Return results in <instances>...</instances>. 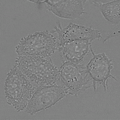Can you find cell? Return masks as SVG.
Returning a JSON list of instances; mask_svg holds the SVG:
<instances>
[{"label":"cell","instance_id":"1","mask_svg":"<svg viewBox=\"0 0 120 120\" xmlns=\"http://www.w3.org/2000/svg\"><path fill=\"white\" fill-rule=\"evenodd\" d=\"M14 65L37 88L58 85L62 82L60 68L55 65L51 59L18 56Z\"/></svg>","mask_w":120,"mask_h":120},{"label":"cell","instance_id":"2","mask_svg":"<svg viewBox=\"0 0 120 120\" xmlns=\"http://www.w3.org/2000/svg\"><path fill=\"white\" fill-rule=\"evenodd\" d=\"M38 89L15 66L7 73L4 85L6 98L8 105L17 112L25 110Z\"/></svg>","mask_w":120,"mask_h":120},{"label":"cell","instance_id":"3","mask_svg":"<svg viewBox=\"0 0 120 120\" xmlns=\"http://www.w3.org/2000/svg\"><path fill=\"white\" fill-rule=\"evenodd\" d=\"M55 33L45 30L37 32L22 38L15 47L18 56H31L49 57L60 48Z\"/></svg>","mask_w":120,"mask_h":120},{"label":"cell","instance_id":"4","mask_svg":"<svg viewBox=\"0 0 120 120\" xmlns=\"http://www.w3.org/2000/svg\"><path fill=\"white\" fill-rule=\"evenodd\" d=\"M60 73L62 82L69 89L70 95L77 96L93 86V80L86 66L81 63L63 62Z\"/></svg>","mask_w":120,"mask_h":120},{"label":"cell","instance_id":"5","mask_svg":"<svg viewBox=\"0 0 120 120\" xmlns=\"http://www.w3.org/2000/svg\"><path fill=\"white\" fill-rule=\"evenodd\" d=\"M68 94L69 89L64 84L39 88L34 93L25 111L29 115H35L55 105Z\"/></svg>","mask_w":120,"mask_h":120},{"label":"cell","instance_id":"6","mask_svg":"<svg viewBox=\"0 0 120 120\" xmlns=\"http://www.w3.org/2000/svg\"><path fill=\"white\" fill-rule=\"evenodd\" d=\"M90 52L93 55V57L86 67L93 80V90L96 91L97 85L98 84L102 86L105 92L106 91L109 79L117 81V79L112 75L111 73L114 68L112 60L109 59L105 52L96 54L92 47Z\"/></svg>","mask_w":120,"mask_h":120},{"label":"cell","instance_id":"7","mask_svg":"<svg viewBox=\"0 0 120 120\" xmlns=\"http://www.w3.org/2000/svg\"><path fill=\"white\" fill-rule=\"evenodd\" d=\"M57 25L52 30L57 34L60 47L72 41L86 40L92 42L102 37L100 30L86 26L71 23L63 28L60 22H58Z\"/></svg>","mask_w":120,"mask_h":120},{"label":"cell","instance_id":"8","mask_svg":"<svg viewBox=\"0 0 120 120\" xmlns=\"http://www.w3.org/2000/svg\"><path fill=\"white\" fill-rule=\"evenodd\" d=\"M87 0H45L48 11L56 16L65 19H76L83 14H87L84 4Z\"/></svg>","mask_w":120,"mask_h":120},{"label":"cell","instance_id":"9","mask_svg":"<svg viewBox=\"0 0 120 120\" xmlns=\"http://www.w3.org/2000/svg\"><path fill=\"white\" fill-rule=\"evenodd\" d=\"M92 47L91 42L89 40H75L66 42L60 46L58 52L60 53L63 62L80 63L90 52Z\"/></svg>","mask_w":120,"mask_h":120},{"label":"cell","instance_id":"10","mask_svg":"<svg viewBox=\"0 0 120 120\" xmlns=\"http://www.w3.org/2000/svg\"><path fill=\"white\" fill-rule=\"evenodd\" d=\"M95 6L100 8L106 20L113 25H119L120 22V0H116L109 3H102L91 1Z\"/></svg>","mask_w":120,"mask_h":120},{"label":"cell","instance_id":"11","mask_svg":"<svg viewBox=\"0 0 120 120\" xmlns=\"http://www.w3.org/2000/svg\"><path fill=\"white\" fill-rule=\"evenodd\" d=\"M29 1L32 2L37 4H41L42 3H45V0H29Z\"/></svg>","mask_w":120,"mask_h":120}]
</instances>
